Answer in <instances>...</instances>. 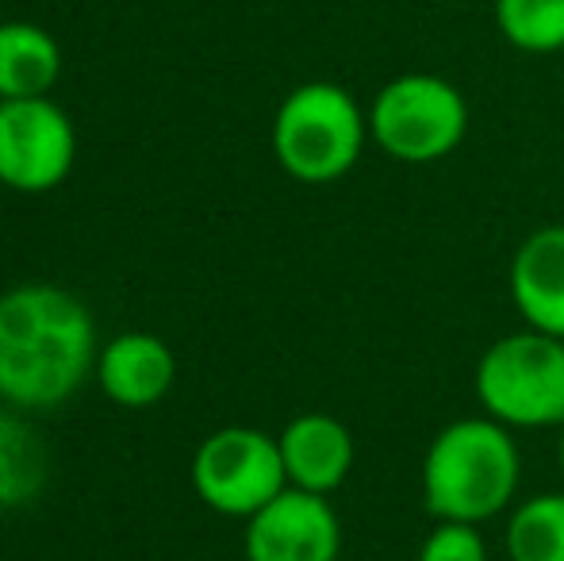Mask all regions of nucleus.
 I'll list each match as a JSON object with an SVG mask.
<instances>
[{
    "label": "nucleus",
    "instance_id": "nucleus-1",
    "mask_svg": "<svg viewBox=\"0 0 564 561\" xmlns=\"http://www.w3.org/2000/svg\"><path fill=\"white\" fill-rule=\"evenodd\" d=\"M89 308L62 284L0 292V400L15 412H46L74 397L97 369Z\"/></svg>",
    "mask_w": 564,
    "mask_h": 561
},
{
    "label": "nucleus",
    "instance_id": "nucleus-2",
    "mask_svg": "<svg viewBox=\"0 0 564 561\" xmlns=\"http://www.w3.org/2000/svg\"><path fill=\"white\" fill-rule=\"evenodd\" d=\"M522 454L511 427L465 416L442 427L423 454V508L449 524H488L514 504Z\"/></svg>",
    "mask_w": 564,
    "mask_h": 561
},
{
    "label": "nucleus",
    "instance_id": "nucleus-3",
    "mask_svg": "<svg viewBox=\"0 0 564 561\" xmlns=\"http://www.w3.org/2000/svg\"><path fill=\"white\" fill-rule=\"evenodd\" d=\"M369 142V112L335 82H307L281 100L273 116V154L304 185L341 181Z\"/></svg>",
    "mask_w": 564,
    "mask_h": 561
},
{
    "label": "nucleus",
    "instance_id": "nucleus-4",
    "mask_svg": "<svg viewBox=\"0 0 564 561\" xmlns=\"http://www.w3.org/2000/svg\"><path fill=\"white\" fill-rule=\"evenodd\" d=\"M473 389L484 416L511 431L564 427V338L534 327L496 338L476 362Z\"/></svg>",
    "mask_w": 564,
    "mask_h": 561
},
{
    "label": "nucleus",
    "instance_id": "nucleus-5",
    "mask_svg": "<svg viewBox=\"0 0 564 561\" xmlns=\"http://www.w3.org/2000/svg\"><path fill=\"white\" fill-rule=\"evenodd\" d=\"M468 136V100L438 74H400L369 105V139L403 165L449 158Z\"/></svg>",
    "mask_w": 564,
    "mask_h": 561
},
{
    "label": "nucleus",
    "instance_id": "nucleus-6",
    "mask_svg": "<svg viewBox=\"0 0 564 561\" xmlns=\"http://www.w3.org/2000/svg\"><path fill=\"white\" fill-rule=\"evenodd\" d=\"M193 488L212 511L250 519L289 488L281 442L258 427H219L193 454Z\"/></svg>",
    "mask_w": 564,
    "mask_h": 561
},
{
    "label": "nucleus",
    "instance_id": "nucleus-7",
    "mask_svg": "<svg viewBox=\"0 0 564 561\" xmlns=\"http://www.w3.org/2000/svg\"><path fill=\"white\" fill-rule=\"evenodd\" d=\"M77 131L51 97L0 100V185L15 193H51L69 177Z\"/></svg>",
    "mask_w": 564,
    "mask_h": 561
},
{
    "label": "nucleus",
    "instance_id": "nucleus-8",
    "mask_svg": "<svg viewBox=\"0 0 564 561\" xmlns=\"http://www.w3.org/2000/svg\"><path fill=\"white\" fill-rule=\"evenodd\" d=\"M246 561H338L341 524L327 496L284 488L246 519Z\"/></svg>",
    "mask_w": 564,
    "mask_h": 561
},
{
    "label": "nucleus",
    "instance_id": "nucleus-9",
    "mask_svg": "<svg viewBox=\"0 0 564 561\" xmlns=\"http://www.w3.org/2000/svg\"><path fill=\"white\" fill-rule=\"evenodd\" d=\"M292 488L330 496L354 470V434L330 412H300L276 434Z\"/></svg>",
    "mask_w": 564,
    "mask_h": 561
},
{
    "label": "nucleus",
    "instance_id": "nucleus-10",
    "mask_svg": "<svg viewBox=\"0 0 564 561\" xmlns=\"http://www.w3.org/2000/svg\"><path fill=\"white\" fill-rule=\"evenodd\" d=\"M511 300L527 327L564 338V224H545L511 258Z\"/></svg>",
    "mask_w": 564,
    "mask_h": 561
},
{
    "label": "nucleus",
    "instance_id": "nucleus-11",
    "mask_svg": "<svg viewBox=\"0 0 564 561\" xmlns=\"http://www.w3.org/2000/svg\"><path fill=\"white\" fill-rule=\"evenodd\" d=\"M97 381L119 408H150L177 381V354L150 331H123L100 346Z\"/></svg>",
    "mask_w": 564,
    "mask_h": 561
},
{
    "label": "nucleus",
    "instance_id": "nucleus-12",
    "mask_svg": "<svg viewBox=\"0 0 564 561\" xmlns=\"http://www.w3.org/2000/svg\"><path fill=\"white\" fill-rule=\"evenodd\" d=\"M62 74V46L39 23H0V100L51 97Z\"/></svg>",
    "mask_w": 564,
    "mask_h": 561
},
{
    "label": "nucleus",
    "instance_id": "nucleus-13",
    "mask_svg": "<svg viewBox=\"0 0 564 561\" xmlns=\"http://www.w3.org/2000/svg\"><path fill=\"white\" fill-rule=\"evenodd\" d=\"M51 477V454L43 434L23 416L0 412V511L28 508Z\"/></svg>",
    "mask_w": 564,
    "mask_h": 561
},
{
    "label": "nucleus",
    "instance_id": "nucleus-14",
    "mask_svg": "<svg viewBox=\"0 0 564 561\" xmlns=\"http://www.w3.org/2000/svg\"><path fill=\"white\" fill-rule=\"evenodd\" d=\"M503 542L511 561H564V493H538L514 504Z\"/></svg>",
    "mask_w": 564,
    "mask_h": 561
},
{
    "label": "nucleus",
    "instance_id": "nucleus-15",
    "mask_svg": "<svg viewBox=\"0 0 564 561\" xmlns=\"http://www.w3.org/2000/svg\"><path fill=\"white\" fill-rule=\"evenodd\" d=\"M496 28L522 54L564 51V0H496Z\"/></svg>",
    "mask_w": 564,
    "mask_h": 561
},
{
    "label": "nucleus",
    "instance_id": "nucleus-16",
    "mask_svg": "<svg viewBox=\"0 0 564 561\" xmlns=\"http://www.w3.org/2000/svg\"><path fill=\"white\" fill-rule=\"evenodd\" d=\"M415 561H491V554L476 524L434 519V531L423 539Z\"/></svg>",
    "mask_w": 564,
    "mask_h": 561
},
{
    "label": "nucleus",
    "instance_id": "nucleus-17",
    "mask_svg": "<svg viewBox=\"0 0 564 561\" xmlns=\"http://www.w3.org/2000/svg\"><path fill=\"white\" fill-rule=\"evenodd\" d=\"M557 457H561V477H564V427H561V454Z\"/></svg>",
    "mask_w": 564,
    "mask_h": 561
}]
</instances>
